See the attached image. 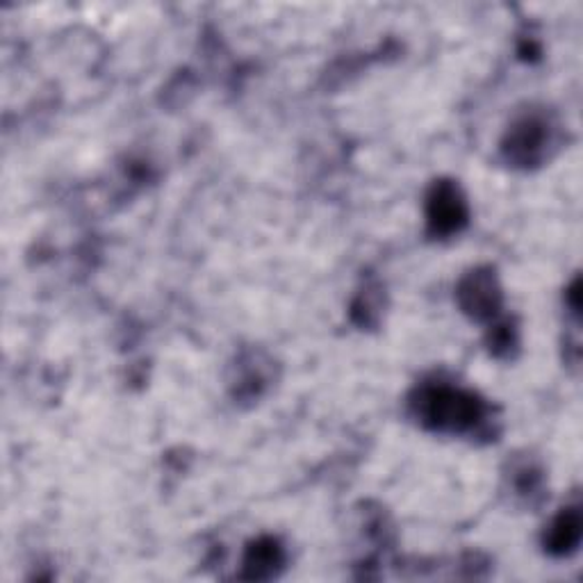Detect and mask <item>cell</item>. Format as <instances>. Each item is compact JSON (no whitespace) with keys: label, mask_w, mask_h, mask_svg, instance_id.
I'll return each instance as SVG.
<instances>
[{"label":"cell","mask_w":583,"mask_h":583,"mask_svg":"<svg viewBox=\"0 0 583 583\" xmlns=\"http://www.w3.org/2000/svg\"><path fill=\"white\" fill-rule=\"evenodd\" d=\"M413 419L433 433L481 435L491 428L493 408L467 387L433 378L419 383L408 397Z\"/></svg>","instance_id":"6da1fadb"},{"label":"cell","mask_w":583,"mask_h":583,"mask_svg":"<svg viewBox=\"0 0 583 583\" xmlns=\"http://www.w3.org/2000/svg\"><path fill=\"white\" fill-rule=\"evenodd\" d=\"M554 144V121L545 110H526L508 126L502 151L515 167H536Z\"/></svg>","instance_id":"7a4b0ae2"},{"label":"cell","mask_w":583,"mask_h":583,"mask_svg":"<svg viewBox=\"0 0 583 583\" xmlns=\"http://www.w3.org/2000/svg\"><path fill=\"white\" fill-rule=\"evenodd\" d=\"M470 221V206L458 182L435 180L426 194V228L428 235L445 239L458 235Z\"/></svg>","instance_id":"3957f363"},{"label":"cell","mask_w":583,"mask_h":583,"mask_svg":"<svg viewBox=\"0 0 583 583\" xmlns=\"http://www.w3.org/2000/svg\"><path fill=\"white\" fill-rule=\"evenodd\" d=\"M456 302L461 310L472 317L474 322H495L500 319L504 292L500 278L493 267H476L467 271L458 287H456Z\"/></svg>","instance_id":"277c9868"},{"label":"cell","mask_w":583,"mask_h":583,"mask_svg":"<svg viewBox=\"0 0 583 583\" xmlns=\"http://www.w3.org/2000/svg\"><path fill=\"white\" fill-rule=\"evenodd\" d=\"M504 476L515 502L533 508L545 500V470L533 458H513Z\"/></svg>","instance_id":"5b68a950"},{"label":"cell","mask_w":583,"mask_h":583,"mask_svg":"<svg viewBox=\"0 0 583 583\" xmlns=\"http://www.w3.org/2000/svg\"><path fill=\"white\" fill-rule=\"evenodd\" d=\"M283 567H285V547L276 538L263 536L247 547L245 559H241V579H251V581L274 579Z\"/></svg>","instance_id":"8992f818"},{"label":"cell","mask_w":583,"mask_h":583,"mask_svg":"<svg viewBox=\"0 0 583 583\" xmlns=\"http://www.w3.org/2000/svg\"><path fill=\"white\" fill-rule=\"evenodd\" d=\"M581 508L579 504L561 508L545 531V550L552 556H570L581 543Z\"/></svg>","instance_id":"52a82bcc"},{"label":"cell","mask_w":583,"mask_h":583,"mask_svg":"<svg viewBox=\"0 0 583 583\" xmlns=\"http://www.w3.org/2000/svg\"><path fill=\"white\" fill-rule=\"evenodd\" d=\"M267 365L269 363H265L263 356L256 354V352L245 354L237 360L235 376H233V383H230L235 399H239V402H256L265 393V387L269 385Z\"/></svg>","instance_id":"ba28073f"},{"label":"cell","mask_w":583,"mask_h":583,"mask_svg":"<svg viewBox=\"0 0 583 583\" xmlns=\"http://www.w3.org/2000/svg\"><path fill=\"white\" fill-rule=\"evenodd\" d=\"M520 345V333L515 322L511 319H495L488 333L491 354L497 358H511Z\"/></svg>","instance_id":"9c48e42d"},{"label":"cell","mask_w":583,"mask_h":583,"mask_svg":"<svg viewBox=\"0 0 583 583\" xmlns=\"http://www.w3.org/2000/svg\"><path fill=\"white\" fill-rule=\"evenodd\" d=\"M378 285H365V289H360V295L354 299L352 306V317L356 324L360 326H374L378 322V308H381V299H378Z\"/></svg>","instance_id":"30bf717a"}]
</instances>
